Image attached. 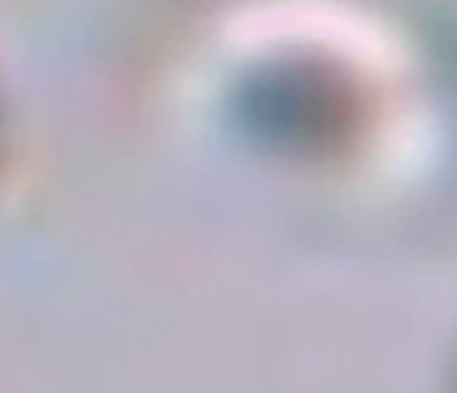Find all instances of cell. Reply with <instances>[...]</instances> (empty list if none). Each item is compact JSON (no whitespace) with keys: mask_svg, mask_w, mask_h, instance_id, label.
Masks as SVG:
<instances>
[{"mask_svg":"<svg viewBox=\"0 0 457 393\" xmlns=\"http://www.w3.org/2000/svg\"><path fill=\"white\" fill-rule=\"evenodd\" d=\"M453 393H457V359H453Z\"/></svg>","mask_w":457,"mask_h":393,"instance_id":"2","label":"cell"},{"mask_svg":"<svg viewBox=\"0 0 457 393\" xmlns=\"http://www.w3.org/2000/svg\"><path fill=\"white\" fill-rule=\"evenodd\" d=\"M0 157H5V108H0Z\"/></svg>","mask_w":457,"mask_h":393,"instance_id":"1","label":"cell"}]
</instances>
